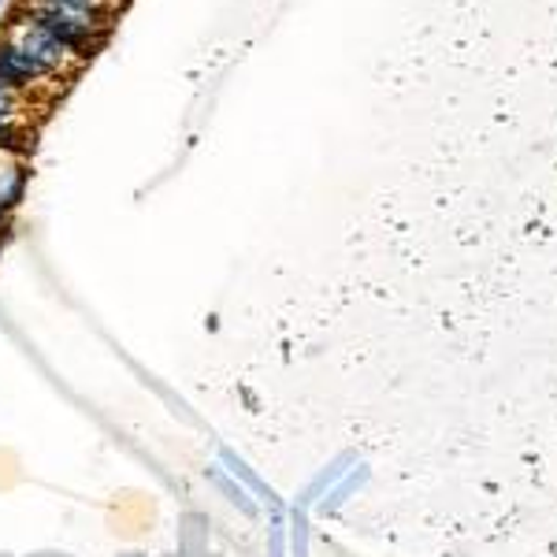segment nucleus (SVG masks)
Returning <instances> with one entry per match:
<instances>
[{"label":"nucleus","mask_w":557,"mask_h":557,"mask_svg":"<svg viewBox=\"0 0 557 557\" xmlns=\"http://www.w3.org/2000/svg\"><path fill=\"white\" fill-rule=\"evenodd\" d=\"M20 8L60 45V49H64V57L75 67L89 64V60L101 52L108 34H112V23L108 20L78 15V12H67V8H57V4H41V0H20Z\"/></svg>","instance_id":"nucleus-1"},{"label":"nucleus","mask_w":557,"mask_h":557,"mask_svg":"<svg viewBox=\"0 0 557 557\" xmlns=\"http://www.w3.org/2000/svg\"><path fill=\"white\" fill-rule=\"evenodd\" d=\"M67 78H75V75L52 67L49 60L34 57L20 41L0 34V83L4 86L23 89V94H38L41 86H57V83H67Z\"/></svg>","instance_id":"nucleus-2"},{"label":"nucleus","mask_w":557,"mask_h":557,"mask_svg":"<svg viewBox=\"0 0 557 557\" xmlns=\"http://www.w3.org/2000/svg\"><path fill=\"white\" fill-rule=\"evenodd\" d=\"M38 131L26 120H0V157L8 160H26L34 152Z\"/></svg>","instance_id":"nucleus-3"},{"label":"nucleus","mask_w":557,"mask_h":557,"mask_svg":"<svg viewBox=\"0 0 557 557\" xmlns=\"http://www.w3.org/2000/svg\"><path fill=\"white\" fill-rule=\"evenodd\" d=\"M30 101L34 94H23V89L0 83V120H26L30 115Z\"/></svg>","instance_id":"nucleus-4"},{"label":"nucleus","mask_w":557,"mask_h":557,"mask_svg":"<svg viewBox=\"0 0 557 557\" xmlns=\"http://www.w3.org/2000/svg\"><path fill=\"white\" fill-rule=\"evenodd\" d=\"M8 15V0H0V20H4Z\"/></svg>","instance_id":"nucleus-5"},{"label":"nucleus","mask_w":557,"mask_h":557,"mask_svg":"<svg viewBox=\"0 0 557 557\" xmlns=\"http://www.w3.org/2000/svg\"><path fill=\"white\" fill-rule=\"evenodd\" d=\"M0 253H4V238H0Z\"/></svg>","instance_id":"nucleus-6"}]
</instances>
